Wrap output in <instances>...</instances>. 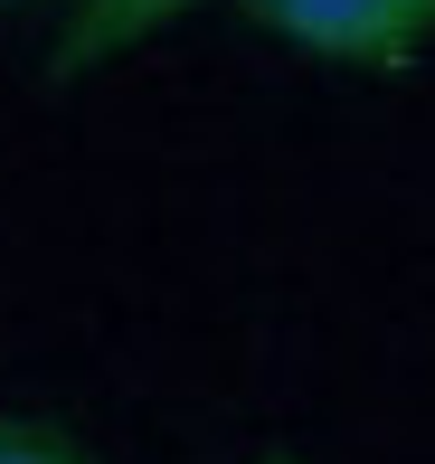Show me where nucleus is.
Returning a JSON list of instances; mask_svg holds the SVG:
<instances>
[{"label":"nucleus","mask_w":435,"mask_h":464,"mask_svg":"<svg viewBox=\"0 0 435 464\" xmlns=\"http://www.w3.org/2000/svg\"><path fill=\"white\" fill-rule=\"evenodd\" d=\"M265 38L350 76H398L435 48V0H237Z\"/></svg>","instance_id":"nucleus-1"},{"label":"nucleus","mask_w":435,"mask_h":464,"mask_svg":"<svg viewBox=\"0 0 435 464\" xmlns=\"http://www.w3.org/2000/svg\"><path fill=\"white\" fill-rule=\"evenodd\" d=\"M190 10H209V0H76L67 29H57V76H95V67H114V57L152 48L161 29H180Z\"/></svg>","instance_id":"nucleus-2"},{"label":"nucleus","mask_w":435,"mask_h":464,"mask_svg":"<svg viewBox=\"0 0 435 464\" xmlns=\"http://www.w3.org/2000/svg\"><path fill=\"white\" fill-rule=\"evenodd\" d=\"M0 464H95L86 446H67L57 427H29V417H0Z\"/></svg>","instance_id":"nucleus-3"},{"label":"nucleus","mask_w":435,"mask_h":464,"mask_svg":"<svg viewBox=\"0 0 435 464\" xmlns=\"http://www.w3.org/2000/svg\"><path fill=\"white\" fill-rule=\"evenodd\" d=\"M0 10H19V0H0Z\"/></svg>","instance_id":"nucleus-4"},{"label":"nucleus","mask_w":435,"mask_h":464,"mask_svg":"<svg viewBox=\"0 0 435 464\" xmlns=\"http://www.w3.org/2000/svg\"><path fill=\"white\" fill-rule=\"evenodd\" d=\"M275 464H284V455H275Z\"/></svg>","instance_id":"nucleus-5"}]
</instances>
